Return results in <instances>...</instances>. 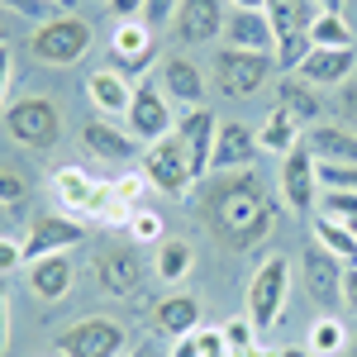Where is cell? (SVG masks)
I'll return each instance as SVG.
<instances>
[{"label":"cell","mask_w":357,"mask_h":357,"mask_svg":"<svg viewBox=\"0 0 357 357\" xmlns=\"http://www.w3.org/2000/svg\"><path fill=\"white\" fill-rule=\"evenodd\" d=\"M286 296H291V262H286V252H272L248 281V319H252V329H272L281 319V310H286Z\"/></svg>","instance_id":"cell-4"},{"label":"cell","mask_w":357,"mask_h":357,"mask_svg":"<svg viewBox=\"0 0 357 357\" xmlns=\"http://www.w3.org/2000/svg\"><path fill=\"white\" fill-rule=\"evenodd\" d=\"M158 86H162V96L181 100V105H191V110H200V100H205V77H200V67H195L191 57H181V53H172L162 62Z\"/></svg>","instance_id":"cell-19"},{"label":"cell","mask_w":357,"mask_h":357,"mask_svg":"<svg viewBox=\"0 0 357 357\" xmlns=\"http://www.w3.org/2000/svg\"><path fill=\"white\" fill-rule=\"evenodd\" d=\"M0 234H5V205H0Z\"/></svg>","instance_id":"cell-54"},{"label":"cell","mask_w":357,"mask_h":357,"mask_svg":"<svg viewBox=\"0 0 357 357\" xmlns=\"http://www.w3.org/2000/svg\"><path fill=\"white\" fill-rule=\"evenodd\" d=\"M333 110H338V124L357 134V82H343V86H338V100H333Z\"/></svg>","instance_id":"cell-37"},{"label":"cell","mask_w":357,"mask_h":357,"mask_svg":"<svg viewBox=\"0 0 357 357\" xmlns=\"http://www.w3.org/2000/svg\"><path fill=\"white\" fill-rule=\"evenodd\" d=\"M86 48H91V24L82 15H57V20H43L29 38V53L38 57L43 67H72L82 62Z\"/></svg>","instance_id":"cell-3"},{"label":"cell","mask_w":357,"mask_h":357,"mask_svg":"<svg viewBox=\"0 0 357 357\" xmlns=\"http://www.w3.org/2000/svg\"><path fill=\"white\" fill-rule=\"evenodd\" d=\"M29 181L20 172H10V167H0V205H15V200H24Z\"/></svg>","instance_id":"cell-39"},{"label":"cell","mask_w":357,"mask_h":357,"mask_svg":"<svg viewBox=\"0 0 357 357\" xmlns=\"http://www.w3.org/2000/svg\"><path fill=\"white\" fill-rule=\"evenodd\" d=\"M348 357H357V338H353V343H348Z\"/></svg>","instance_id":"cell-52"},{"label":"cell","mask_w":357,"mask_h":357,"mask_svg":"<svg viewBox=\"0 0 357 357\" xmlns=\"http://www.w3.org/2000/svg\"><path fill=\"white\" fill-rule=\"evenodd\" d=\"M129 234H134L138 243H162V220H158L153 210H134V220H129Z\"/></svg>","instance_id":"cell-36"},{"label":"cell","mask_w":357,"mask_h":357,"mask_svg":"<svg viewBox=\"0 0 357 357\" xmlns=\"http://www.w3.org/2000/svg\"><path fill=\"white\" fill-rule=\"evenodd\" d=\"M129 134L143 143H158L172 134V105H167L162 86L158 82H138L134 100H129Z\"/></svg>","instance_id":"cell-11"},{"label":"cell","mask_w":357,"mask_h":357,"mask_svg":"<svg viewBox=\"0 0 357 357\" xmlns=\"http://www.w3.org/2000/svg\"><path fill=\"white\" fill-rule=\"evenodd\" d=\"M215 134H220V119L210 110H191L176 124V143L186 148V162H191L195 176H205L210 162H215Z\"/></svg>","instance_id":"cell-15"},{"label":"cell","mask_w":357,"mask_h":357,"mask_svg":"<svg viewBox=\"0 0 357 357\" xmlns=\"http://www.w3.org/2000/svg\"><path fill=\"white\" fill-rule=\"evenodd\" d=\"M172 357H200V338H195V333L176 338V343H172Z\"/></svg>","instance_id":"cell-46"},{"label":"cell","mask_w":357,"mask_h":357,"mask_svg":"<svg viewBox=\"0 0 357 357\" xmlns=\"http://www.w3.org/2000/svg\"><path fill=\"white\" fill-rule=\"evenodd\" d=\"M276 57L272 53H238V48H224L215 53V82H220L224 96H234V100H243L252 91H262V82L272 77Z\"/></svg>","instance_id":"cell-7"},{"label":"cell","mask_w":357,"mask_h":357,"mask_svg":"<svg viewBox=\"0 0 357 357\" xmlns=\"http://www.w3.org/2000/svg\"><path fill=\"white\" fill-rule=\"evenodd\" d=\"M10 77H15V57H10V48L0 43V105H5V91H10Z\"/></svg>","instance_id":"cell-43"},{"label":"cell","mask_w":357,"mask_h":357,"mask_svg":"<svg viewBox=\"0 0 357 357\" xmlns=\"http://www.w3.org/2000/svg\"><path fill=\"white\" fill-rule=\"evenodd\" d=\"M72 257L67 252H53V257H38V262H29V291L38 296V301H62L67 291H72Z\"/></svg>","instance_id":"cell-23"},{"label":"cell","mask_w":357,"mask_h":357,"mask_svg":"<svg viewBox=\"0 0 357 357\" xmlns=\"http://www.w3.org/2000/svg\"><path fill=\"white\" fill-rule=\"evenodd\" d=\"M53 191L62 195L67 210H77V215H96V220L114 205V186L91 181L82 167H62V172H53Z\"/></svg>","instance_id":"cell-13"},{"label":"cell","mask_w":357,"mask_h":357,"mask_svg":"<svg viewBox=\"0 0 357 357\" xmlns=\"http://www.w3.org/2000/svg\"><path fill=\"white\" fill-rule=\"evenodd\" d=\"M252 319H229L224 324V338H229V348H234V357H252V348H257V338H252Z\"/></svg>","instance_id":"cell-34"},{"label":"cell","mask_w":357,"mask_h":357,"mask_svg":"<svg viewBox=\"0 0 357 357\" xmlns=\"http://www.w3.org/2000/svg\"><path fill=\"white\" fill-rule=\"evenodd\" d=\"M353 238H357V220H353Z\"/></svg>","instance_id":"cell-55"},{"label":"cell","mask_w":357,"mask_h":357,"mask_svg":"<svg viewBox=\"0 0 357 357\" xmlns=\"http://www.w3.org/2000/svg\"><path fill=\"white\" fill-rule=\"evenodd\" d=\"M143 176H148V186H158L162 195H186L195 181L191 162H186V148L176 143V134L158 138L148 153H143Z\"/></svg>","instance_id":"cell-8"},{"label":"cell","mask_w":357,"mask_h":357,"mask_svg":"<svg viewBox=\"0 0 357 357\" xmlns=\"http://www.w3.org/2000/svg\"><path fill=\"white\" fill-rule=\"evenodd\" d=\"M176 5H181V0H143V24L148 29L172 24V20H176Z\"/></svg>","instance_id":"cell-38"},{"label":"cell","mask_w":357,"mask_h":357,"mask_svg":"<svg viewBox=\"0 0 357 357\" xmlns=\"http://www.w3.org/2000/svg\"><path fill=\"white\" fill-rule=\"evenodd\" d=\"M276 357H314V353H310V348H281Z\"/></svg>","instance_id":"cell-51"},{"label":"cell","mask_w":357,"mask_h":357,"mask_svg":"<svg viewBox=\"0 0 357 357\" xmlns=\"http://www.w3.org/2000/svg\"><path fill=\"white\" fill-rule=\"evenodd\" d=\"M82 143H86V153H96L105 162H134L138 158V138L129 129H114L110 119H100V114L82 129Z\"/></svg>","instance_id":"cell-21"},{"label":"cell","mask_w":357,"mask_h":357,"mask_svg":"<svg viewBox=\"0 0 357 357\" xmlns=\"http://www.w3.org/2000/svg\"><path fill=\"white\" fill-rule=\"evenodd\" d=\"M319 5V15H343V0H314Z\"/></svg>","instance_id":"cell-48"},{"label":"cell","mask_w":357,"mask_h":357,"mask_svg":"<svg viewBox=\"0 0 357 357\" xmlns=\"http://www.w3.org/2000/svg\"><path fill=\"white\" fill-rule=\"evenodd\" d=\"M124 348H129V329L119 319H105V314H91L57 338L62 357H124Z\"/></svg>","instance_id":"cell-6"},{"label":"cell","mask_w":357,"mask_h":357,"mask_svg":"<svg viewBox=\"0 0 357 357\" xmlns=\"http://www.w3.org/2000/svg\"><path fill=\"white\" fill-rule=\"evenodd\" d=\"M257 143H262V148H272V153H281V158H286V153H291V148L301 143V124H296L291 114H286V110H281V105H276V110L267 114V119H262V129H257Z\"/></svg>","instance_id":"cell-29"},{"label":"cell","mask_w":357,"mask_h":357,"mask_svg":"<svg viewBox=\"0 0 357 357\" xmlns=\"http://www.w3.org/2000/svg\"><path fill=\"white\" fill-rule=\"evenodd\" d=\"M72 243H86V224L67 220V215H38L24 234V262H38V257H53V252H67Z\"/></svg>","instance_id":"cell-12"},{"label":"cell","mask_w":357,"mask_h":357,"mask_svg":"<svg viewBox=\"0 0 357 357\" xmlns=\"http://www.w3.org/2000/svg\"><path fill=\"white\" fill-rule=\"evenodd\" d=\"M257 134L248 129V124H238V119H224L220 134H215V162H210V172H243L252 158H257Z\"/></svg>","instance_id":"cell-18"},{"label":"cell","mask_w":357,"mask_h":357,"mask_svg":"<svg viewBox=\"0 0 357 357\" xmlns=\"http://www.w3.org/2000/svg\"><path fill=\"white\" fill-rule=\"evenodd\" d=\"M220 29H224V0H181L176 5V20H172L176 43L200 48L210 38H220Z\"/></svg>","instance_id":"cell-14"},{"label":"cell","mask_w":357,"mask_h":357,"mask_svg":"<svg viewBox=\"0 0 357 357\" xmlns=\"http://www.w3.org/2000/svg\"><path fill=\"white\" fill-rule=\"evenodd\" d=\"M348 348V333L338 319H314V329H310V353L314 357H333Z\"/></svg>","instance_id":"cell-32"},{"label":"cell","mask_w":357,"mask_h":357,"mask_svg":"<svg viewBox=\"0 0 357 357\" xmlns=\"http://www.w3.org/2000/svg\"><path fill=\"white\" fill-rule=\"evenodd\" d=\"M353 62H357L353 48H314L296 77H301L305 86H333V91H338L343 82H353Z\"/></svg>","instance_id":"cell-20"},{"label":"cell","mask_w":357,"mask_h":357,"mask_svg":"<svg viewBox=\"0 0 357 357\" xmlns=\"http://www.w3.org/2000/svg\"><path fill=\"white\" fill-rule=\"evenodd\" d=\"M276 91H281V100H276V105L291 114L296 124H314V119H319V100H314V91H310L301 77H286Z\"/></svg>","instance_id":"cell-28"},{"label":"cell","mask_w":357,"mask_h":357,"mask_svg":"<svg viewBox=\"0 0 357 357\" xmlns=\"http://www.w3.org/2000/svg\"><path fill=\"white\" fill-rule=\"evenodd\" d=\"M43 5H53V10H67V15L77 10V0H43Z\"/></svg>","instance_id":"cell-50"},{"label":"cell","mask_w":357,"mask_h":357,"mask_svg":"<svg viewBox=\"0 0 357 357\" xmlns=\"http://www.w3.org/2000/svg\"><path fill=\"white\" fill-rule=\"evenodd\" d=\"M134 357H158V353H148V348H138V353Z\"/></svg>","instance_id":"cell-53"},{"label":"cell","mask_w":357,"mask_h":357,"mask_svg":"<svg viewBox=\"0 0 357 357\" xmlns=\"http://www.w3.org/2000/svg\"><path fill=\"white\" fill-rule=\"evenodd\" d=\"M191 267H195V248L186 238H162V248H158V276L162 281H186Z\"/></svg>","instance_id":"cell-30"},{"label":"cell","mask_w":357,"mask_h":357,"mask_svg":"<svg viewBox=\"0 0 357 357\" xmlns=\"http://www.w3.org/2000/svg\"><path fill=\"white\" fill-rule=\"evenodd\" d=\"M305 148L314 153V162H357V134L353 129L314 124V129L305 134Z\"/></svg>","instance_id":"cell-25"},{"label":"cell","mask_w":357,"mask_h":357,"mask_svg":"<svg viewBox=\"0 0 357 357\" xmlns=\"http://www.w3.org/2000/svg\"><path fill=\"white\" fill-rule=\"evenodd\" d=\"M343 305L357 314V267H348V272H343Z\"/></svg>","instance_id":"cell-45"},{"label":"cell","mask_w":357,"mask_h":357,"mask_svg":"<svg viewBox=\"0 0 357 357\" xmlns=\"http://www.w3.org/2000/svg\"><path fill=\"white\" fill-rule=\"evenodd\" d=\"M314 243L324 248V252H333L338 262L357 267V238H353V224H338V220H329V215H319V220H314Z\"/></svg>","instance_id":"cell-27"},{"label":"cell","mask_w":357,"mask_h":357,"mask_svg":"<svg viewBox=\"0 0 357 357\" xmlns=\"http://www.w3.org/2000/svg\"><path fill=\"white\" fill-rule=\"evenodd\" d=\"M5 10H15V15H48L53 5H43V0H0Z\"/></svg>","instance_id":"cell-42"},{"label":"cell","mask_w":357,"mask_h":357,"mask_svg":"<svg viewBox=\"0 0 357 357\" xmlns=\"http://www.w3.org/2000/svg\"><path fill=\"white\" fill-rule=\"evenodd\" d=\"M10 348V310H5V281H0V353Z\"/></svg>","instance_id":"cell-47"},{"label":"cell","mask_w":357,"mask_h":357,"mask_svg":"<svg viewBox=\"0 0 357 357\" xmlns=\"http://www.w3.org/2000/svg\"><path fill=\"white\" fill-rule=\"evenodd\" d=\"M319 186L357 195V162H319Z\"/></svg>","instance_id":"cell-33"},{"label":"cell","mask_w":357,"mask_h":357,"mask_svg":"<svg viewBox=\"0 0 357 357\" xmlns=\"http://www.w3.org/2000/svg\"><path fill=\"white\" fill-rule=\"evenodd\" d=\"M20 262H24V243H15V238H5V234H0V276L15 272Z\"/></svg>","instance_id":"cell-41"},{"label":"cell","mask_w":357,"mask_h":357,"mask_svg":"<svg viewBox=\"0 0 357 357\" xmlns=\"http://www.w3.org/2000/svg\"><path fill=\"white\" fill-rule=\"evenodd\" d=\"M314 191H319V162L314 153L305 148V138L281 158V195L296 215H310L314 210Z\"/></svg>","instance_id":"cell-9"},{"label":"cell","mask_w":357,"mask_h":357,"mask_svg":"<svg viewBox=\"0 0 357 357\" xmlns=\"http://www.w3.org/2000/svg\"><path fill=\"white\" fill-rule=\"evenodd\" d=\"M324 215L338 224H353L357 220V195L353 191H324Z\"/></svg>","instance_id":"cell-35"},{"label":"cell","mask_w":357,"mask_h":357,"mask_svg":"<svg viewBox=\"0 0 357 357\" xmlns=\"http://www.w3.org/2000/svg\"><path fill=\"white\" fill-rule=\"evenodd\" d=\"M105 5H110L119 20H138L143 15V0H105Z\"/></svg>","instance_id":"cell-44"},{"label":"cell","mask_w":357,"mask_h":357,"mask_svg":"<svg viewBox=\"0 0 357 357\" xmlns=\"http://www.w3.org/2000/svg\"><path fill=\"white\" fill-rule=\"evenodd\" d=\"M110 48H114V57H119V67L143 72V67L153 62V29L143 24V20H119Z\"/></svg>","instance_id":"cell-24"},{"label":"cell","mask_w":357,"mask_h":357,"mask_svg":"<svg viewBox=\"0 0 357 357\" xmlns=\"http://www.w3.org/2000/svg\"><path fill=\"white\" fill-rule=\"evenodd\" d=\"M267 20L276 29V67L281 72H301L305 57L314 53L310 43V24H314V10L310 0H267Z\"/></svg>","instance_id":"cell-2"},{"label":"cell","mask_w":357,"mask_h":357,"mask_svg":"<svg viewBox=\"0 0 357 357\" xmlns=\"http://www.w3.org/2000/svg\"><path fill=\"white\" fill-rule=\"evenodd\" d=\"M224 38L238 53H276V29L267 20V10H229Z\"/></svg>","instance_id":"cell-16"},{"label":"cell","mask_w":357,"mask_h":357,"mask_svg":"<svg viewBox=\"0 0 357 357\" xmlns=\"http://www.w3.org/2000/svg\"><path fill=\"white\" fill-rule=\"evenodd\" d=\"M86 96H91V105L100 110V119H110V114H129L134 86L124 82L114 67H100V72H91V77H86Z\"/></svg>","instance_id":"cell-22"},{"label":"cell","mask_w":357,"mask_h":357,"mask_svg":"<svg viewBox=\"0 0 357 357\" xmlns=\"http://www.w3.org/2000/svg\"><path fill=\"white\" fill-rule=\"evenodd\" d=\"M234 10H267V0H229Z\"/></svg>","instance_id":"cell-49"},{"label":"cell","mask_w":357,"mask_h":357,"mask_svg":"<svg viewBox=\"0 0 357 357\" xmlns=\"http://www.w3.org/2000/svg\"><path fill=\"white\" fill-rule=\"evenodd\" d=\"M143 181H148V176H124V181H114V200H119V205H138V200H143Z\"/></svg>","instance_id":"cell-40"},{"label":"cell","mask_w":357,"mask_h":357,"mask_svg":"<svg viewBox=\"0 0 357 357\" xmlns=\"http://www.w3.org/2000/svg\"><path fill=\"white\" fill-rule=\"evenodd\" d=\"M205 220L229 248H252L272 234L276 205L257 172H220L205 191Z\"/></svg>","instance_id":"cell-1"},{"label":"cell","mask_w":357,"mask_h":357,"mask_svg":"<svg viewBox=\"0 0 357 357\" xmlns=\"http://www.w3.org/2000/svg\"><path fill=\"white\" fill-rule=\"evenodd\" d=\"M153 324L176 343V338H186V333L200 329V301H195V296H167V301L153 310Z\"/></svg>","instance_id":"cell-26"},{"label":"cell","mask_w":357,"mask_h":357,"mask_svg":"<svg viewBox=\"0 0 357 357\" xmlns=\"http://www.w3.org/2000/svg\"><path fill=\"white\" fill-rule=\"evenodd\" d=\"M343 262L333 257V252H324V248H305L301 257V276H305V296L319 305V310H333V305H343Z\"/></svg>","instance_id":"cell-10"},{"label":"cell","mask_w":357,"mask_h":357,"mask_svg":"<svg viewBox=\"0 0 357 357\" xmlns=\"http://www.w3.org/2000/svg\"><path fill=\"white\" fill-rule=\"evenodd\" d=\"M310 43H314V48H353V29H348L343 15H314Z\"/></svg>","instance_id":"cell-31"},{"label":"cell","mask_w":357,"mask_h":357,"mask_svg":"<svg viewBox=\"0 0 357 357\" xmlns=\"http://www.w3.org/2000/svg\"><path fill=\"white\" fill-rule=\"evenodd\" d=\"M96 281L110 291V296H134L138 286H143V262H138L134 248H105L100 257H96Z\"/></svg>","instance_id":"cell-17"},{"label":"cell","mask_w":357,"mask_h":357,"mask_svg":"<svg viewBox=\"0 0 357 357\" xmlns=\"http://www.w3.org/2000/svg\"><path fill=\"white\" fill-rule=\"evenodd\" d=\"M5 129L10 138L29 148V153H48L57 138H62V114H57L53 100H43V96H29L20 105H10L5 110Z\"/></svg>","instance_id":"cell-5"}]
</instances>
